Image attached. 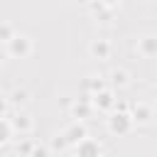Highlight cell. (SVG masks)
I'll use <instances>...</instances> for the list:
<instances>
[{
  "label": "cell",
  "mask_w": 157,
  "mask_h": 157,
  "mask_svg": "<svg viewBox=\"0 0 157 157\" xmlns=\"http://www.w3.org/2000/svg\"><path fill=\"white\" fill-rule=\"evenodd\" d=\"M32 52H34V39H32L29 34L15 32V34L5 42V54L12 56V59H27Z\"/></svg>",
  "instance_id": "6da1fadb"
},
{
  "label": "cell",
  "mask_w": 157,
  "mask_h": 157,
  "mask_svg": "<svg viewBox=\"0 0 157 157\" xmlns=\"http://www.w3.org/2000/svg\"><path fill=\"white\" fill-rule=\"evenodd\" d=\"M105 128H108V132H110V135L123 137V135L132 132L135 120H132L130 110H110V113H108V120H105Z\"/></svg>",
  "instance_id": "7a4b0ae2"
},
{
  "label": "cell",
  "mask_w": 157,
  "mask_h": 157,
  "mask_svg": "<svg viewBox=\"0 0 157 157\" xmlns=\"http://www.w3.org/2000/svg\"><path fill=\"white\" fill-rule=\"evenodd\" d=\"M91 96V103H93V108L96 110H101V113H110L113 108H115V103H118V98H115V88H103V91H96V93H88Z\"/></svg>",
  "instance_id": "3957f363"
},
{
  "label": "cell",
  "mask_w": 157,
  "mask_h": 157,
  "mask_svg": "<svg viewBox=\"0 0 157 157\" xmlns=\"http://www.w3.org/2000/svg\"><path fill=\"white\" fill-rule=\"evenodd\" d=\"M93 110H96V108H93V103H91V96H88V93H86L83 98H76V101H71V103H69V115H71L74 120H88Z\"/></svg>",
  "instance_id": "277c9868"
},
{
  "label": "cell",
  "mask_w": 157,
  "mask_h": 157,
  "mask_svg": "<svg viewBox=\"0 0 157 157\" xmlns=\"http://www.w3.org/2000/svg\"><path fill=\"white\" fill-rule=\"evenodd\" d=\"M74 152L76 155H81V157H101L103 155V145L96 140V137H83V140H78L76 145H74Z\"/></svg>",
  "instance_id": "5b68a950"
},
{
  "label": "cell",
  "mask_w": 157,
  "mask_h": 157,
  "mask_svg": "<svg viewBox=\"0 0 157 157\" xmlns=\"http://www.w3.org/2000/svg\"><path fill=\"white\" fill-rule=\"evenodd\" d=\"M135 52L142 59H157V34H142V37H137Z\"/></svg>",
  "instance_id": "8992f818"
},
{
  "label": "cell",
  "mask_w": 157,
  "mask_h": 157,
  "mask_svg": "<svg viewBox=\"0 0 157 157\" xmlns=\"http://www.w3.org/2000/svg\"><path fill=\"white\" fill-rule=\"evenodd\" d=\"M130 115H132L135 125H150L152 118H155V108H152L150 103H145V101H137V103L130 108Z\"/></svg>",
  "instance_id": "52a82bcc"
},
{
  "label": "cell",
  "mask_w": 157,
  "mask_h": 157,
  "mask_svg": "<svg viewBox=\"0 0 157 157\" xmlns=\"http://www.w3.org/2000/svg\"><path fill=\"white\" fill-rule=\"evenodd\" d=\"M10 123H12L15 132H20V135L32 132V128H34V120H32V115H29L25 108H17V110H15V115L10 118Z\"/></svg>",
  "instance_id": "ba28073f"
},
{
  "label": "cell",
  "mask_w": 157,
  "mask_h": 157,
  "mask_svg": "<svg viewBox=\"0 0 157 157\" xmlns=\"http://www.w3.org/2000/svg\"><path fill=\"white\" fill-rule=\"evenodd\" d=\"M88 54H91V59L105 61V59H110L113 47H110V42H108V39H93V42L88 44Z\"/></svg>",
  "instance_id": "9c48e42d"
},
{
  "label": "cell",
  "mask_w": 157,
  "mask_h": 157,
  "mask_svg": "<svg viewBox=\"0 0 157 157\" xmlns=\"http://www.w3.org/2000/svg\"><path fill=\"white\" fill-rule=\"evenodd\" d=\"M64 135H66V140H69V145H76L78 140H83L86 135H88V130H86V125H83V120H74V123H69L64 130H61Z\"/></svg>",
  "instance_id": "30bf717a"
},
{
  "label": "cell",
  "mask_w": 157,
  "mask_h": 157,
  "mask_svg": "<svg viewBox=\"0 0 157 157\" xmlns=\"http://www.w3.org/2000/svg\"><path fill=\"white\" fill-rule=\"evenodd\" d=\"M108 86H110V88H128V86H130V74H128V69H123V66L110 69V74H108Z\"/></svg>",
  "instance_id": "8fae6325"
},
{
  "label": "cell",
  "mask_w": 157,
  "mask_h": 157,
  "mask_svg": "<svg viewBox=\"0 0 157 157\" xmlns=\"http://www.w3.org/2000/svg\"><path fill=\"white\" fill-rule=\"evenodd\" d=\"M88 12H91L96 20H101V22H108V20L113 17V7H105L101 0H91V2H88Z\"/></svg>",
  "instance_id": "7c38bea8"
},
{
  "label": "cell",
  "mask_w": 157,
  "mask_h": 157,
  "mask_svg": "<svg viewBox=\"0 0 157 157\" xmlns=\"http://www.w3.org/2000/svg\"><path fill=\"white\" fill-rule=\"evenodd\" d=\"M83 88H86V93L103 91V88H108V78H103L101 74H93V76H88V78L83 81Z\"/></svg>",
  "instance_id": "4fadbf2b"
},
{
  "label": "cell",
  "mask_w": 157,
  "mask_h": 157,
  "mask_svg": "<svg viewBox=\"0 0 157 157\" xmlns=\"http://www.w3.org/2000/svg\"><path fill=\"white\" fill-rule=\"evenodd\" d=\"M12 135H15V128H12L10 118L7 115H0V147H5L12 140Z\"/></svg>",
  "instance_id": "5bb4252c"
},
{
  "label": "cell",
  "mask_w": 157,
  "mask_h": 157,
  "mask_svg": "<svg viewBox=\"0 0 157 157\" xmlns=\"http://www.w3.org/2000/svg\"><path fill=\"white\" fill-rule=\"evenodd\" d=\"M7 98H10V103H12L15 108H25V105L29 103V93H27L25 88H15Z\"/></svg>",
  "instance_id": "9a60e30c"
},
{
  "label": "cell",
  "mask_w": 157,
  "mask_h": 157,
  "mask_svg": "<svg viewBox=\"0 0 157 157\" xmlns=\"http://www.w3.org/2000/svg\"><path fill=\"white\" fill-rule=\"evenodd\" d=\"M66 147H69V140H66V135H64V132L54 135V137H52V142H49V150H52V152H61V150H66Z\"/></svg>",
  "instance_id": "2e32d148"
},
{
  "label": "cell",
  "mask_w": 157,
  "mask_h": 157,
  "mask_svg": "<svg viewBox=\"0 0 157 157\" xmlns=\"http://www.w3.org/2000/svg\"><path fill=\"white\" fill-rule=\"evenodd\" d=\"M15 152H17V155H32V152H34V145H32L29 140H27V142H20V145L15 147Z\"/></svg>",
  "instance_id": "e0dca14e"
},
{
  "label": "cell",
  "mask_w": 157,
  "mask_h": 157,
  "mask_svg": "<svg viewBox=\"0 0 157 157\" xmlns=\"http://www.w3.org/2000/svg\"><path fill=\"white\" fill-rule=\"evenodd\" d=\"M10 108H12L10 98H7V96H0V115H7V113H10Z\"/></svg>",
  "instance_id": "ac0fdd59"
},
{
  "label": "cell",
  "mask_w": 157,
  "mask_h": 157,
  "mask_svg": "<svg viewBox=\"0 0 157 157\" xmlns=\"http://www.w3.org/2000/svg\"><path fill=\"white\" fill-rule=\"evenodd\" d=\"M12 34H15V32H12V27H10V25H2V27H0V39H2V42H7Z\"/></svg>",
  "instance_id": "d6986e66"
},
{
  "label": "cell",
  "mask_w": 157,
  "mask_h": 157,
  "mask_svg": "<svg viewBox=\"0 0 157 157\" xmlns=\"http://www.w3.org/2000/svg\"><path fill=\"white\" fill-rule=\"evenodd\" d=\"M47 152H52L49 147H42V145H34V152L32 155H47Z\"/></svg>",
  "instance_id": "ffe728a7"
},
{
  "label": "cell",
  "mask_w": 157,
  "mask_h": 157,
  "mask_svg": "<svg viewBox=\"0 0 157 157\" xmlns=\"http://www.w3.org/2000/svg\"><path fill=\"white\" fill-rule=\"evenodd\" d=\"M101 2H103L105 7H113V10H115V7H118V5L123 2V0H101Z\"/></svg>",
  "instance_id": "44dd1931"
},
{
  "label": "cell",
  "mask_w": 157,
  "mask_h": 157,
  "mask_svg": "<svg viewBox=\"0 0 157 157\" xmlns=\"http://www.w3.org/2000/svg\"><path fill=\"white\" fill-rule=\"evenodd\" d=\"M113 110H130V105H128V103H125V101H118V103H115V108H113Z\"/></svg>",
  "instance_id": "7402d4cb"
},
{
  "label": "cell",
  "mask_w": 157,
  "mask_h": 157,
  "mask_svg": "<svg viewBox=\"0 0 157 157\" xmlns=\"http://www.w3.org/2000/svg\"><path fill=\"white\" fill-rule=\"evenodd\" d=\"M152 96H155V101H157V83L152 86Z\"/></svg>",
  "instance_id": "603a6c76"
},
{
  "label": "cell",
  "mask_w": 157,
  "mask_h": 157,
  "mask_svg": "<svg viewBox=\"0 0 157 157\" xmlns=\"http://www.w3.org/2000/svg\"><path fill=\"white\" fill-rule=\"evenodd\" d=\"M0 71H2V59H0Z\"/></svg>",
  "instance_id": "cb8c5ba5"
},
{
  "label": "cell",
  "mask_w": 157,
  "mask_h": 157,
  "mask_svg": "<svg viewBox=\"0 0 157 157\" xmlns=\"http://www.w3.org/2000/svg\"><path fill=\"white\" fill-rule=\"evenodd\" d=\"M155 2H157V0H155Z\"/></svg>",
  "instance_id": "d4e9b609"
}]
</instances>
